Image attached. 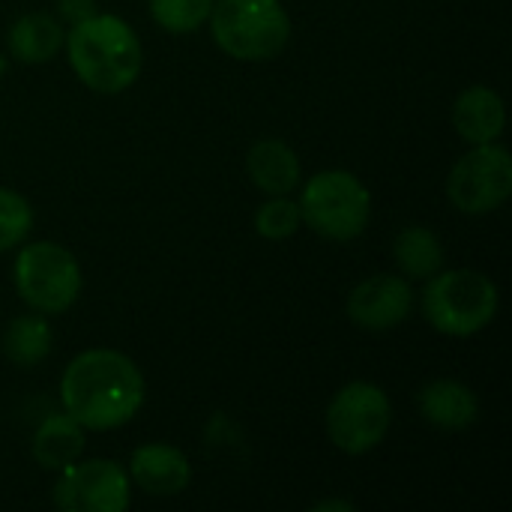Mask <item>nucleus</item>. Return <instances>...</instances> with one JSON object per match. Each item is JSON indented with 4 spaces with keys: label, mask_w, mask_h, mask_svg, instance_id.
I'll list each match as a JSON object with an SVG mask.
<instances>
[{
    "label": "nucleus",
    "mask_w": 512,
    "mask_h": 512,
    "mask_svg": "<svg viewBox=\"0 0 512 512\" xmlns=\"http://www.w3.org/2000/svg\"><path fill=\"white\" fill-rule=\"evenodd\" d=\"M33 459L39 468L45 471H63L72 462L81 459L84 453V429L63 411V414H51L39 423V429L33 432Z\"/></svg>",
    "instance_id": "nucleus-16"
},
{
    "label": "nucleus",
    "mask_w": 512,
    "mask_h": 512,
    "mask_svg": "<svg viewBox=\"0 0 512 512\" xmlns=\"http://www.w3.org/2000/svg\"><path fill=\"white\" fill-rule=\"evenodd\" d=\"M498 285L480 270H438L426 279L420 306L432 330L444 336H474L498 315Z\"/></svg>",
    "instance_id": "nucleus-4"
},
{
    "label": "nucleus",
    "mask_w": 512,
    "mask_h": 512,
    "mask_svg": "<svg viewBox=\"0 0 512 512\" xmlns=\"http://www.w3.org/2000/svg\"><path fill=\"white\" fill-rule=\"evenodd\" d=\"M213 0H150L153 21L168 33H195L210 18Z\"/></svg>",
    "instance_id": "nucleus-19"
},
{
    "label": "nucleus",
    "mask_w": 512,
    "mask_h": 512,
    "mask_svg": "<svg viewBox=\"0 0 512 512\" xmlns=\"http://www.w3.org/2000/svg\"><path fill=\"white\" fill-rule=\"evenodd\" d=\"M444 243L426 225H408L393 240V261L405 273V279H432L444 270Z\"/></svg>",
    "instance_id": "nucleus-17"
},
{
    "label": "nucleus",
    "mask_w": 512,
    "mask_h": 512,
    "mask_svg": "<svg viewBox=\"0 0 512 512\" xmlns=\"http://www.w3.org/2000/svg\"><path fill=\"white\" fill-rule=\"evenodd\" d=\"M300 225L303 213L291 195H270V201H264L255 213V231L264 240H288L297 234Z\"/></svg>",
    "instance_id": "nucleus-20"
},
{
    "label": "nucleus",
    "mask_w": 512,
    "mask_h": 512,
    "mask_svg": "<svg viewBox=\"0 0 512 512\" xmlns=\"http://www.w3.org/2000/svg\"><path fill=\"white\" fill-rule=\"evenodd\" d=\"M447 195L456 210L483 216L504 207L512 195V156L498 141L474 144L450 171Z\"/></svg>",
    "instance_id": "nucleus-8"
},
{
    "label": "nucleus",
    "mask_w": 512,
    "mask_h": 512,
    "mask_svg": "<svg viewBox=\"0 0 512 512\" xmlns=\"http://www.w3.org/2000/svg\"><path fill=\"white\" fill-rule=\"evenodd\" d=\"M129 480L153 498H174L189 486L192 465L171 444H144L129 459Z\"/></svg>",
    "instance_id": "nucleus-11"
},
{
    "label": "nucleus",
    "mask_w": 512,
    "mask_h": 512,
    "mask_svg": "<svg viewBox=\"0 0 512 512\" xmlns=\"http://www.w3.org/2000/svg\"><path fill=\"white\" fill-rule=\"evenodd\" d=\"M57 12L63 21L78 24V21L96 15V0H57Z\"/></svg>",
    "instance_id": "nucleus-22"
},
{
    "label": "nucleus",
    "mask_w": 512,
    "mask_h": 512,
    "mask_svg": "<svg viewBox=\"0 0 512 512\" xmlns=\"http://www.w3.org/2000/svg\"><path fill=\"white\" fill-rule=\"evenodd\" d=\"M453 126L459 138H465L468 144L498 141L507 126V105L501 93L486 84H474L462 90L453 105Z\"/></svg>",
    "instance_id": "nucleus-13"
},
{
    "label": "nucleus",
    "mask_w": 512,
    "mask_h": 512,
    "mask_svg": "<svg viewBox=\"0 0 512 512\" xmlns=\"http://www.w3.org/2000/svg\"><path fill=\"white\" fill-rule=\"evenodd\" d=\"M297 204L303 213V225L339 243L360 237L372 216L369 186L357 174L342 171V168L312 174L303 183Z\"/></svg>",
    "instance_id": "nucleus-5"
},
{
    "label": "nucleus",
    "mask_w": 512,
    "mask_h": 512,
    "mask_svg": "<svg viewBox=\"0 0 512 512\" xmlns=\"http://www.w3.org/2000/svg\"><path fill=\"white\" fill-rule=\"evenodd\" d=\"M63 45L78 81L96 93H123L141 75V39L120 15L96 12L72 24Z\"/></svg>",
    "instance_id": "nucleus-2"
},
{
    "label": "nucleus",
    "mask_w": 512,
    "mask_h": 512,
    "mask_svg": "<svg viewBox=\"0 0 512 512\" xmlns=\"http://www.w3.org/2000/svg\"><path fill=\"white\" fill-rule=\"evenodd\" d=\"M357 507L351 504V501H318L315 507H312V512H354Z\"/></svg>",
    "instance_id": "nucleus-23"
},
{
    "label": "nucleus",
    "mask_w": 512,
    "mask_h": 512,
    "mask_svg": "<svg viewBox=\"0 0 512 512\" xmlns=\"http://www.w3.org/2000/svg\"><path fill=\"white\" fill-rule=\"evenodd\" d=\"M12 273L18 297L39 315H60L81 294L78 258L51 240L21 243Z\"/></svg>",
    "instance_id": "nucleus-6"
},
{
    "label": "nucleus",
    "mask_w": 512,
    "mask_h": 512,
    "mask_svg": "<svg viewBox=\"0 0 512 512\" xmlns=\"http://www.w3.org/2000/svg\"><path fill=\"white\" fill-rule=\"evenodd\" d=\"M393 426L390 396L369 381L345 384L327 405V435L336 450L366 456L384 444Z\"/></svg>",
    "instance_id": "nucleus-7"
},
{
    "label": "nucleus",
    "mask_w": 512,
    "mask_h": 512,
    "mask_svg": "<svg viewBox=\"0 0 512 512\" xmlns=\"http://www.w3.org/2000/svg\"><path fill=\"white\" fill-rule=\"evenodd\" d=\"M63 39H66V30H63L60 18H54V15H48V12L21 15V18L9 27V33H6L9 54H12L18 63H27V66L48 63V60L63 48Z\"/></svg>",
    "instance_id": "nucleus-15"
},
{
    "label": "nucleus",
    "mask_w": 512,
    "mask_h": 512,
    "mask_svg": "<svg viewBox=\"0 0 512 512\" xmlns=\"http://www.w3.org/2000/svg\"><path fill=\"white\" fill-rule=\"evenodd\" d=\"M420 414L429 426L444 432H462L477 423L480 417V399L477 393L453 378H438L426 384L417 396Z\"/></svg>",
    "instance_id": "nucleus-12"
},
{
    "label": "nucleus",
    "mask_w": 512,
    "mask_h": 512,
    "mask_svg": "<svg viewBox=\"0 0 512 512\" xmlns=\"http://www.w3.org/2000/svg\"><path fill=\"white\" fill-rule=\"evenodd\" d=\"M60 402L84 432H111L141 411L144 375L123 351L90 348L66 363Z\"/></svg>",
    "instance_id": "nucleus-1"
},
{
    "label": "nucleus",
    "mask_w": 512,
    "mask_h": 512,
    "mask_svg": "<svg viewBox=\"0 0 512 512\" xmlns=\"http://www.w3.org/2000/svg\"><path fill=\"white\" fill-rule=\"evenodd\" d=\"M414 312V288L411 279L381 273L363 279L348 294V318L354 327L369 333H387L402 327Z\"/></svg>",
    "instance_id": "nucleus-10"
},
{
    "label": "nucleus",
    "mask_w": 512,
    "mask_h": 512,
    "mask_svg": "<svg viewBox=\"0 0 512 512\" xmlns=\"http://www.w3.org/2000/svg\"><path fill=\"white\" fill-rule=\"evenodd\" d=\"M51 345H54V330H51L48 318L39 312L18 315L3 333V354L18 369L39 366L51 354Z\"/></svg>",
    "instance_id": "nucleus-18"
},
{
    "label": "nucleus",
    "mask_w": 512,
    "mask_h": 512,
    "mask_svg": "<svg viewBox=\"0 0 512 512\" xmlns=\"http://www.w3.org/2000/svg\"><path fill=\"white\" fill-rule=\"evenodd\" d=\"M3 72H6V60L0 57V81H3Z\"/></svg>",
    "instance_id": "nucleus-24"
},
{
    "label": "nucleus",
    "mask_w": 512,
    "mask_h": 512,
    "mask_svg": "<svg viewBox=\"0 0 512 512\" xmlns=\"http://www.w3.org/2000/svg\"><path fill=\"white\" fill-rule=\"evenodd\" d=\"M213 42L240 63H264L285 51L291 15L282 0H213Z\"/></svg>",
    "instance_id": "nucleus-3"
},
{
    "label": "nucleus",
    "mask_w": 512,
    "mask_h": 512,
    "mask_svg": "<svg viewBox=\"0 0 512 512\" xmlns=\"http://www.w3.org/2000/svg\"><path fill=\"white\" fill-rule=\"evenodd\" d=\"M33 228V207L24 195L0 186V255L18 249Z\"/></svg>",
    "instance_id": "nucleus-21"
},
{
    "label": "nucleus",
    "mask_w": 512,
    "mask_h": 512,
    "mask_svg": "<svg viewBox=\"0 0 512 512\" xmlns=\"http://www.w3.org/2000/svg\"><path fill=\"white\" fill-rule=\"evenodd\" d=\"M51 498L66 512H123L132 501L129 471L114 459L72 462L57 471Z\"/></svg>",
    "instance_id": "nucleus-9"
},
{
    "label": "nucleus",
    "mask_w": 512,
    "mask_h": 512,
    "mask_svg": "<svg viewBox=\"0 0 512 512\" xmlns=\"http://www.w3.org/2000/svg\"><path fill=\"white\" fill-rule=\"evenodd\" d=\"M246 171L264 195H291L303 183V165L291 144L264 138L249 147Z\"/></svg>",
    "instance_id": "nucleus-14"
}]
</instances>
